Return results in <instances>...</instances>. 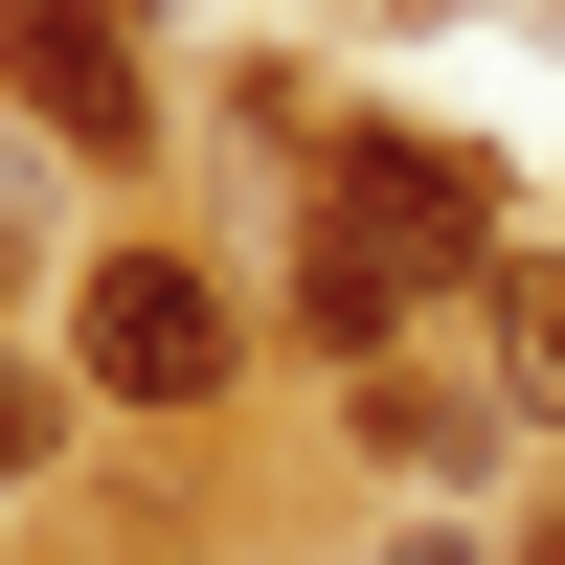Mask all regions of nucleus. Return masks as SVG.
<instances>
[{
    "mask_svg": "<svg viewBox=\"0 0 565 565\" xmlns=\"http://www.w3.org/2000/svg\"><path fill=\"white\" fill-rule=\"evenodd\" d=\"M0 68H23V114L68 136V159H136V136H159V90H136L114 0H0Z\"/></svg>",
    "mask_w": 565,
    "mask_h": 565,
    "instance_id": "obj_2",
    "label": "nucleus"
},
{
    "mask_svg": "<svg viewBox=\"0 0 565 565\" xmlns=\"http://www.w3.org/2000/svg\"><path fill=\"white\" fill-rule=\"evenodd\" d=\"M226 385V295L181 249H114L90 271V407H204Z\"/></svg>",
    "mask_w": 565,
    "mask_h": 565,
    "instance_id": "obj_1",
    "label": "nucleus"
},
{
    "mask_svg": "<svg viewBox=\"0 0 565 565\" xmlns=\"http://www.w3.org/2000/svg\"><path fill=\"white\" fill-rule=\"evenodd\" d=\"M521 565H565V521H543V543H521Z\"/></svg>",
    "mask_w": 565,
    "mask_h": 565,
    "instance_id": "obj_6",
    "label": "nucleus"
},
{
    "mask_svg": "<svg viewBox=\"0 0 565 565\" xmlns=\"http://www.w3.org/2000/svg\"><path fill=\"white\" fill-rule=\"evenodd\" d=\"M362 430H385V476H476V385H362Z\"/></svg>",
    "mask_w": 565,
    "mask_h": 565,
    "instance_id": "obj_3",
    "label": "nucleus"
},
{
    "mask_svg": "<svg viewBox=\"0 0 565 565\" xmlns=\"http://www.w3.org/2000/svg\"><path fill=\"white\" fill-rule=\"evenodd\" d=\"M45 452H68V385H45V362H0V476H45Z\"/></svg>",
    "mask_w": 565,
    "mask_h": 565,
    "instance_id": "obj_4",
    "label": "nucleus"
},
{
    "mask_svg": "<svg viewBox=\"0 0 565 565\" xmlns=\"http://www.w3.org/2000/svg\"><path fill=\"white\" fill-rule=\"evenodd\" d=\"M0 295H23V226H0Z\"/></svg>",
    "mask_w": 565,
    "mask_h": 565,
    "instance_id": "obj_5",
    "label": "nucleus"
}]
</instances>
